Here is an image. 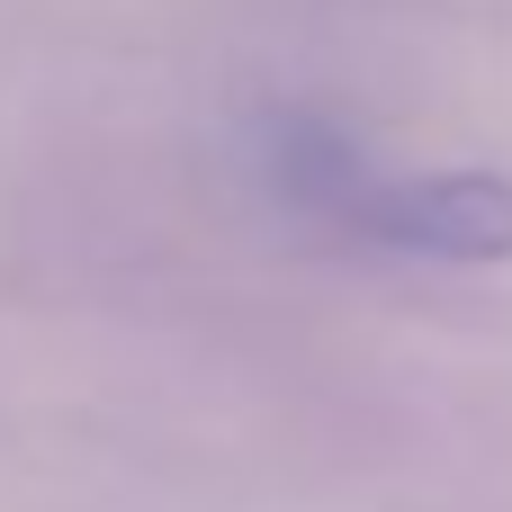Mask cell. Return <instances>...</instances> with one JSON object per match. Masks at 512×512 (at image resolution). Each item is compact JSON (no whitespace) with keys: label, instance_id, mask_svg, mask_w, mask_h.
Wrapping results in <instances>:
<instances>
[{"label":"cell","instance_id":"cell-1","mask_svg":"<svg viewBox=\"0 0 512 512\" xmlns=\"http://www.w3.org/2000/svg\"><path fill=\"white\" fill-rule=\"evenodd\" d=\"M333 171H306L315 207H342L351 225H369L378 243L432 252V261H512V180L504 171H396V180H360L342 153H324Z\"/></svg>","mask_w":512,"mask_h":512}]
</instances>
